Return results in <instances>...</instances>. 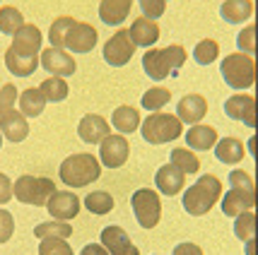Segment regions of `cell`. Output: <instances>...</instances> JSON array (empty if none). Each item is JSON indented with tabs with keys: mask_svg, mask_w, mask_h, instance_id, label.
<instances>
[{
	"mask_svg": "<svg viewBox=\"0 0 258 255\" xmlns=\"http://www.w3.org/2000/svg\"><path fill=\"white\" fill-rule=\"evenodd\" d=\"M17 99H20L17 87H15L12 82L3 84V89H0V116H3V113H8V111H12V106H15V101Z\"/></svg>",
	"mask_w": 258,
	"mask_h": 255,
	"instance_id": "60d3db41",
	"label": "cell"
},
{
	"mask_svg": "<svg viewBox=\"0 0 258 255\" xmlns=\"http://www.w3.org/2000/svg\"><path fill=\"white\" fill-rule=\"evenodd\" d=\"M215 142H217V128H213V125L196 123L193 128H188V133H186V144H188L191 149H198V152L213 149Z\"/></svg>",
	"mask_w": 258,
	"mask_h": 255,
	"instance_id": "603a6c76",
	"label": "cell"
},
{
	"mask_svg": "<svg viewBox=\"0 0 258 255\" xmlns=\"http://www.w3.org/2000/svg\"><path fill=\"white\" fill-rule=\"evenodd\" d=\"M183 63H186V48L179 44H171L167 48H150L143 56V70L155 82L179 75V67H183Z\"/></svg>",
	"mask_w": 258,
	"mask_h": 255,
	"instance_id": "7a4b0ae2",
	"label": "cell"
},
{
	"mask_svg": "<svg viewBox=\"0 0 258 255\" xmlns=\"http://www.w3.org/2000/svg\"><path fill=\"white\" fill-rule=\"evenodd\" d=\"M171 255H203V248L201 245H196V243H191V241H186V243L176 245Z\"/></svg>",
	"mask_w": 258,
	"mask_h": 255,
	"instance_id": "f6af8a7d",
	"label": "cell"
},
{
	"mask_svg": "<svg viewBox=\"0 0 258 255\" xmlns=\"http://www.w3.org/2000/svg\"><path fill=\"white\" fill-rule=\"evenodd\" d=\"M34 236L36 238H70L73 236V226L66 222H58V219H51V222H41L34 226Z\"/></svg>",
	"mask_w": 258,
	"mask_h": 255,
	"instance_id": "f546056e",
	"label": "cell"
},
{
	"mask_svg": "<svg viewBox=\"0 0 258 255\" xmlns=\"http://www.w3.org/2000/svg\"><path fill=\"white\" fill-rule=\"evenodd\" d=\"M131 154V144L121 133L116 135H106L99 142V161L101 166L106 168H121L128 161Z\"/></svg>",
	"mask_w": 258,
	"mask_h": 255,
	"instance_id": "9c48e42d",
	"label": "cell"
},
{
	"mask_svg": "<svg viewBox=\"0 0 258 255\" xmlns=\"http://www.w3.org/2000/svg\"><path fill=\"white\" fill-rule=\"evenodd\" d=\"M97 46V29L92 27L90 22H78L68 29L66 36V51H73V53H90Z\"/></svg>",
	"mask_w": 258,
	"mask_h": 255,
	"instance_id": "7c38bea8",
	"label": "cell"
},
{
	"mask_svg": "<svg viewBox=\"0 0 258 255\" xmlns=\"http://www.w3.org/2000/svg\"><path fill=\"white\" fill-rule=\"evenodd\" d=\"M140 3V12H143V17L147 20H159L164 10H167V0H138Z\"/></svg>",
	"mask_w": 258,
	"mask_h": 255,
	"instance_id": "ab89813d",
	"label": "cell"
},
{
	"mask_svg": "<svg viewBox=\"0 0 258 255\" xmlns=\"http://www.w3.org/2000/svg\"><path fill=\"white\" fill-rule=\"evenodd\" d=\"M39 89H41L44 99L46 101H53V104H60L63 99H68V92H70L66 77H56V75H51L48 79H44Z\"/></svg>",
	"mask_w": 258,
	"mask_h": 255,
	"instance_id": "4dcf8cb0",
	"label": "cell"
},
{
	"mask_svg": "<svg viewBox=\"0 0 258 255\" xmlns=\"http://www.w3.org/2000/svg\"><path fill=\"white\" fill-rule=\"evenodd\" d=\"M234 236L239 241H248L256 236V212L246 210L234 217Z\"/></svg>",
	"mask_w": 258,
	"mask_h": 255,
	"instance_id": "836d02e7",
	"label": "cell"
},
{
	"mask_svg": "<svg viewBox=\"0 0 258 255\" xmlns=\"http://www.w3.org/2000/svg\"><path fill=\"white\" fill-rule=\"evenodd\" d=\"M80 255H109V253H106V248L101 243H87L80 250Z\"/></svg>",
	"mask_w": 258,
	"mask_h": 255,
	"instance_id": "bcb514c9",
	"label": "cell"
},
{
	"mask_svg": "<svg viewBox=\"0 0 258 255\" xmlns=\"http://www.w3.org/2000/svg\"><path fill=\"white\" fill-rule=\"evenodd\" d=\"M46 210L58 222H70L80 214V198L73 190H56L46 202Z\"/></svg>",
	"mask_w": 258,
	"mask_h": 255,
	"instance_id": "30bf717a",
	"label": "cell"
},
{
	"mask_svg": "<svg viewBox=\"0 0 258 255\" xmlns=\"http://www.w3.org/2000/svg\"><path fill=\"white\" fill-rule=\"evenodd\" d=\"M253 15V3L251 0H225L220 5V17L227 24H241Z\"/></svg>",
	"mask_w": 258,
	"mask_h": 255,
	"instance_id": "484cf974",
	"label": "cell"
},
{
	"mask_svg": "<svg viewBox=\"0 0 258 255\" xmlns=\"http://www.w3.org/2000/svg\"><path fill=\"white\" fill-rule=\"evenodd\" d=\"M39 255H75V253H73L70 243H66V238H41Z\"/></svg>",
	"mask_w": 258,
	"mask_h": 255,
	"instance_id": "f35d334b",
	"label": "cell"
},
{
	"mask_svg": "<svg viewBox=\"0 0 258 255\" xmlns=\"http://www.w3.org/2000/svg\"><path fill=\"white\" fill-rule=\"evenodd\" d=\"M99 241H101V245L106 248L109 255H140L138 245L131 241V236L125 233V229L116 226V224L106 226V229L101 231Z\"/></svg>",
	"mask_w": 258,
	"mask_h": 255,
	"instance_id": "4fadbf2b",
	"label": "cell"
},
{
	"mask_svg": "<svg viewBox=\"0 0 258 255\" xmlns=\"http://www.w3.org/2000/svg\"><path fill=\"white\" fill-rule=\"evenodd\" d=\"M133 53L135 46L131 41V36H128V29H121V27H118V32L111 34V39L104 44V51H101L104 60L111 67H123L125 63H131Z\"/></svg>",
	"mask_w": 258,
	"mask_h": 255,
	"instance_id": "ba28073f",
	"label": "cell"
},
{
	"mask_svg": "<svg viewBox=\"0 0 258 255\" xmlns=\"http://www.w3.org/2000/svg\"><path fill=\"white\" fill-rule=\"evenodd\" d=\"M171 164L181 168L183 174H198L201 171V159L196 156L193 149H186V147H174L171 149Z\"/></svg>",
	"mask_w": 258,
	"mask_h": 255,
	"instance_id": "f1b7e54d",
	"label": "cell"
},
{
	"mask_svg": "<svg viewBox=\"0 0 258 255\" xmlns=\"http://www.w3.org/2000/svg\"><path fill=\"white\" fill-rule=\"evenodd\" d=\"M244 243H246V255H256V236H253V238H248V241H244Z\"/></svg>",
	"mask_w": 258,
	"mask_h": 255,
	"instance_id": "7dc6e473",
	"label": "cell"
},
{
	"mask_svg": "<svg viewBox=\"0 0 258 255\" xmlns=\"http://www.w3.org/2000/svg\"><path fill=\"white\" fill-rule=\"evenodd\" d=\"M169 101H171V92H169L167 87H152L143 94L140 104H143V109L155 113V111H159V109H164Z\"/></svg>",
	"mask_w": 258,
	"mask_h": 255,
	"instance_id": "e575fe53",
	"label": "cell"
},
{
	"mask_svg": "<svg viewBox=\"0 0 258 255\" xmlns=\"http://www.w3.org/2000/svg\"><path fill=\"white\" fill-rule=\"evenodd\" d=\"M248 152H251V154L256 156V135H253V137L248 140Z\"/></svg>",
	"mask_w": 258,
	"mask_h": 255,
	"instance_id": "c3c4849f",
	"label": "cell"
},
{
	"mask_svg": "<svg viewBox=\"0 0 258 255\" xmlns=\"http://www.w3.org/2000/svg\"><path fill=\"white\" fill-rule=\"evenodd\" d=\"M0 133L8 142H22L24 137L29 135V123H27V116L17 109L3 113L0 116Z\"/></svg>",
	"mask_w": 258,
	"mask_h": 255,
	"instance_id": "d6986e66",
	"label": "cell"
},
{
	"mask_svg": "<svg viewBox=\"0 0 258 255\" xmlns=\"http://www.w3.org/2000/svg\"><path fill=\"white\" fill-rule=\"evenodd\" d=\"M56 186L51 178H36L24 174L12 183V193L22 205H32V207H46L48 198L56 193Z\"/></svg>",
	"mask_w": 258,
	"mask_h": 255,
	"instance_id": "8992f818",
	"label": "cell"
},
{
	"mask_svg": "<svg viewBox=\"0 0 258 255\" xmlns=\"http://www.w3.org/2000/svg\"><path fill=\"white\" fill-rule=\"evenodd\" d=\"M205 113H208V101H205L203 94H186L176 104V118L181 123L196 125V123H201L205 118Z\"/></svg>",
	"mask_w": 258,
	"mask_h": 255,
	"instance_id": "ac0fdd59",
	"label": "cell"
},
{
	"mask_svg": "<svg viewBox=\"0 0 258 255\" xmlns=\"http://www.w3.org/2000/svg\"><path fill=\"white\" fill-rule=\"evenodd\" d=\"M159 27L157 22H152V20H147V17H138L133 24H131V29H128V36H131V41H133L135 48H152V46L157 44L159 39Z\"/></svg>",
	"mask_w": 258,
	"mask_h": 255,
	"instance_id": "44dd1931",
	"label": "cell"
},
{
	"mask_svg": "<svg viewBox=\"0 0 258 255\" xmlns=\"http://www.w3.org/2000/svg\"><path fill=\"white\" fill-rule=\"evenodd\" d=\"M0 147H3V133H0Z\"/></svg>",
	"mask_w": 258,
	"mask_h": 255,
	"instance_id": "681fc988",
	"label": "cell"
},
{
	"mask_svg": "<svg viewBox=\"0 0 258 255\" xmlns=\"http://www.w3.org/2000/svg\"><path fill=\"white\" fill-rule=\"evenodd\" d=\"M12 198H15V193H12L10 176L8 174H0V205H8Z\"/></svg>",
	"mask_w": 258,
	"mask_h": 255,
	"instance_id": "ee69618b",
	"label": "cell"
},
{
	"mask_svg": "<svg viewBox=\"0 0 258 255\" xmlns=\"http://www.w3.org/2000/svg\"><path fill=\"white\" fill-rule=\"evenodd\" d=\"M236 48L239 53H246V56H256V24H248L244 27L239 36H236Z\"/></svg>",
	"mask_w": 258,
	"mask_h": 255,
	"instance_id": "74e56055",
	"label": "cell"
},
{
	"mask_svg": "<svg viewBox=\"0 0 258 255\" xmlns=\"http://www.w3.org/2000/svg\"><path fill=\"white\" fill-rule=\"evenodd\" d=\"M12 233H15V217H12V212L0 210V245L8 243L12 238Z\"/></svg>",
	"mask_w": 258,
	"mask_h": 255,
	"instance_id": "b9f144b4",
	"label": "cell"
},
{
	"mask_svg": "<svg viewBox=\"0 0 258 255\" xmlns=\"http://www.w3.org/2000/svg\"><path fill=\"white\" fill-rule=\"evenodd\" d=\"M5 65H8V70L12 75L29 77V75H34V70L39 67V56H27V53H17V51L8 48L5 51Z\"/></svg>",
	"mask_w": 258,
	"mask_h": 255,
	"instance_id": "d4e9b609",
	"label": "cell"
},
{
	"mask_svg": "<svg viewBox=\"0 0 258 255\" xmlns=\"http://www.w3.org/2000/svg\"><path fill=\"white\" fill-rule=\"evenodd\" d=\"M131 8H133V0H101L99 20L109 27H121L128 20Z\"/></svg>",
	"mask_w": 258,
	"mask_h": 255,
	"instance_id": "7402d4cb",
	"label": "cell"
},
{
	"mask_svg": "<svg viewBox=\"0 0 258 255\" xmlns=\"http://www.w3.org/2000/svg\"><path fill=\"white\" fill-rule=\"evenodd\" d=\"M131 207L143 229H155L162 219V200L152 188H138L131 195Z\"/></svg>",
	"mask_w": 258,
	"mask_h": 255,
	"instance_id": "52a82bcc",
	"label": "cell"
},
{
	"mask_svg": "<svg viewBox=\"0 0 258 255\" xmlns=\"http://www.w3.org/2000/svg\"><path fill=\"white\" fill-rule=\"evenodd\" d=\"M85 207H87V212H92V214H109V212L113 210V195L111 193H106V190H94V193H90L87 198H85V202H82Z\"/></svg>",
	"mask_w": 258,
	"mask_h": 255,
	"instance_id": "d6a6232c",
	"label": "cell"
},
{
	"mask_svg": "<svg viewBox=\"0 0 258 255\" xmlns=\"http://www.w3.org/2000/svg\"><path fill=\"white\" fill-rule=\"evenodd\" d=\"M58 176L63 186L70 188H85L92 186L94 181H99L101 176V164L99 159L90 152H80V154H70L63 159V164L58 166Z\"/></svg>",
	"mask_w": 258,
	"mask_h": 255,
	"instance_id": "3957f363",
	"label": "cell"
},
{
	"mask_svg": "<svg viewBox=\"0 0 258 255\" xmlns=\"http://www.w3.org/2000/svg\"><path fill=\"white\" fill-rule=\"evenodd\" d=\"M229 183H232V188H244V190H251V193H256V183H253V178L248 176L244 168H236L229 174Z\"/></svg>",
	"mask_w": 258,
	"mask_h": 255,
	"instance_id": "7bdbcfd3",
	"label": "cell"
},
{
	"mask_svg": "<svg viewBox=\"0 0 258 255\" xmlns=\"http://www.w3.org/2000/svg\"><path fill=\"white\" fill-rule=\"evenodd\" d=\"M78 135L82 142L99 144L106 135H111V125L99 113H87V116H82V121L78 125Z\"/></svg>",
	"mask_w": 258,
	"mask_h": 255,
	"instance_id": "2e32d148",
	"label": "cell"
},
{
	"mask_svg": "<svg viewBox=\"0 0 258 255\" xmlns=\"http://www.w3.org/2000/svg\"><path fill=\"white\" fill-rule=\"evenodd\" d=\"M155 186L162 195H167V198H174V195H179L183 186H186V174L176 168L174 164H164V166L157 168V174H155Z\"/></svg>",
	"mask_w": 258,
	"mask_h": 255,
	"instance_id": "e0dca14e",
	"label": "cell"
},
{
	"mask_svg": "<svg viewBox=\"0 0 258 255\" xmlns=\"http://www.w3.org/2000/svg\"><path fill=\"white\" fill-rule=\"evenodd\" d=\"M222 79L232 89H248L256 82V58L246 53H229L220 65Z\"/></svg>",
	"mask_w": 258,
	"mask_h": 255,
	"instance_id": "5b68a950",
	"label": "cell"
},
{
	"mask_svg": "<svg viewBox=\"0 0 258 255\" xmlns=\"http://www.w3.org/2000/svg\"><path fill=\"white\" fill-rule=\"evenodd\" d=\"M220 198H222L220 178L213 176V174H203L191 188H186L181 202H183V210L188 212L191 217H203L220 202Z\"/></svg>",
	"mask_w": 258,
	"mask_h": 255,
	"instance_id": "6da1fadb",
	"label": "cell"
},
{
	"mask_svg": "<svg viewBox=\"0 0 258 255\" xmlns=\"http://www.w3.org/2000/svg\"><path fill=\"white\" fill-rule=\"evenodd\" d=\"M220 56V44L215 39H203L196 44V51H193V60L198 65H213Z\"/></svg>",
	"mask_w": 258,
	"mask_h": 255,
	"instance_id": "d590c367",
	"label": "cell"
},
{
	"mask_svg": "<svg viewBox=\"0 0 258 255\" xmlns=\"http://www.w3.org/2000/svg\"><path fill=\"white\" fill-rule=\"evenodd\" d=\"M41 44H44V36L41 29L36 24H22L17 32L12 34V51L17 53H27V56H39L41 53Z\"/></svg>",
	"mask_w": 258,
	"mask_h": 255,
	"instance_id": "9a60e30c",
	"label": "cell"
},
{
	"mask_svg": "<svg viewBox=\"0 0 258 255\" xmlns=\"http://www.w3.org/2000/svg\"><path fill=\"white\" fill-rule=\"evenodd\" d=\"M140 135L143 140L150 144H167L179 140L183 133V123L174 116V113H164V111H155L150 113L145 121L140 123Z\"/></svg>",
	"mask_w": 258,
	"mask_h": 255,
	"instance_id": "277c9868",
	"label": "cell"
},
{
	"mask_svg": "<svg viewBox=\"0 0 258 255\" xmlns=\"http://www.w3.org/2000/svg\"><path fill=\"white\" fill-rule=\"evenodd\" d=\"M17 101H20V109H22V113L27 118H36V116H41V111L46 109V99L39 87L24 89Z\"/></svg>",
	"mask_w": 258,
	"mask_h": 255,
	"instance_id": "83f0119b",
	"label": "cell"
},
{
	"mask_svg": "<svg viewBox=\"0 0 258 255\" xmlns=\"http://www.w3.org/2000/svg\"><path fill=\"white\" fill-rule=\"evenodd\" d=\"M75 24L73 17H56L51 22V29H48V41H51V48H58V51H66V36H68V29Z\"/></svg>",
	"mask_w": 258,
	"mask_h": 255,
	"instance_id": "1f68e13d",
	"label": "cell"
},
{
	"mask_svg": "<svg viewBox=\"0 0 258 255\" xmlns=\"http://www.w3.org/2000/svg\"><path fill=\"white\" fill-rule=\"evenodd\" d=\"M253 207H256V193H251V190L232 188L229 193L222 195V214L232 217V219L241 212L253 210Z\"/></svg>",
	"mask_w": 258,
	"mask_h": 255,
	"instance_id": "ffe728a7",
	"label": "cell"
},
{
	"mask_svg": "<svg viewBox=\"0 0 258 255\" xmlns=\"http://www.w3.org/2000/svg\"><path fill=\"white\" fill-rule=\"evenodd\" d=\"M39 63L46 72L56 75V77H70L75 75V58L66 53V51H58V48H41V56H39Z\"/></svg>",
	"mask_w": 258,
	"mask_h": 255,
	"instance_id": "8fae6325",
	"label": "cell"
},
{
	"mask_svg": "<svg viewBox=\"0 0 258 255\" xmlns=\"http://www.w3.org/2000/svg\"><path fill=\"white\" fill-rule=\"evenodd\" d=\"M244 154H246L244 142L236 140V137H222V140L215 142V156H217V161H222V164L234 166V164H239V161L244 159Z\"/></svg>",
	"mask_w": 258,
	"mask_h": 255,
	"instance_id": "cb8c5ba5",
	"label": "cell"
},
{
	"mask_svg": "<svg viewBox=\"0 0 258 255\" xmlns=\"http://www.w3.org/2000/svg\"><path fill=\"white\" fill-rule=\"evenodd\" d=\"M140 123H143L140 121V113H138V109H133V106H118V109L113 111V116H111V125L121 135L135 133Z\"/></svg>",
	"mask_w": 258,
	"mask_h": 255,
	"instance_id": "4316f807",
	"label": "cell"
},
{
	"mask_svg": "<svg viewBox=\"0 0 258 255\" xmlns=\"http://www.w3.org/2000/svg\"><path fill=\"white\" fill-rule=\"evenodd\" d=\"M22 24H24V17L17 8H12V5H3L0 8V32L3 34H10L12 36Z\"/></svg>",
	"mask_w": 258,
	"mask_h": 255,
	"instance_id": "8d00e7d4",
	"label": "cell"
},
{
	"mask_svg": "<svg viewBox=\"0 0 258 255\" xmlns=\"http://www.w3.org/2000/svg\"><path fill=\"white\" fill-rule=\"evenodd\" d=\"M225 113L232 121H241L246 128H256V99L251 94H234L225 101Z\"/></svg>",
	"mask_w": 258,
	"mask_h": 255,
	"instance_id": "5bb4252c",
	"label": "cell"
}]
</instances>
